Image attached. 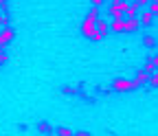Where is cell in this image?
I'll list each match as a JSON object with an SVG mask.
<instances>
[{
  "label": "cell",
  "instance_id": "8",
  "mask_svg": "<svg viewBox=\"0 0 158 136\" xmlns=\"http://www.w3.org/2000/svg\"><path fill=\"white\" fill-rule=\"evenodd\" d=\"M149 77H152V75H149V72H147V70L143 68V70H138V72H136V77H134V81H136L138 86H143L145 81L149 84Z\"/></svg>",
  "mask_w": 158,
  "mask_h": 136
},
{
  "label": "cell",
  "instance_id": "2",
  "mask_svg": "<svg viewBox=\"0 0 158 136\" xmlns=\"http://www.w3.org/2000/svg\"><path fill=\"white\" fill-rule=\"evenodd\" d=\"M112 88H114L116 92H130V90H136L138 84H136L134 79L130 81V79H123V77H118V79L112 81Z\"/></svg>",
  "mask_w": 158,
  "mask_h": 136
},
{
  "label": "cell",
  "instance_id": "17",
  "mask_svg": "<svg viewBox=\"0 0 158 136\" xmlns=\"http://www.w3.org/2000/svg\"><path fill=\"white\" fill-rule=\"evenodd\" d=\"M7 62V55H5V48H0V66Z\"/></svg>",
  "mask_w": 158,
  "mask_h": 136
},
{
  "label": "cell",
  "instance_id": "20",
  "mask_svg": "<svg viewBox=\"0 0 158 136\" xmlns=\"http://www.w3.org/2000/svg\"><path fill=\"white\" fill-rule=\"evenodd\" d=\"M92 5H97V7H99V5H103V0H92Z\"/></svg>",
  "mask_w": 158,
  "mask_h": 136
},
{
  "label": "cell",
  "instance_id": "12",
  "mask_svg": "<svg viewBox=\"0 0 158 136\" xmlns=\"http://www.w3.org/2000/svg\"><path fill=\"white\" fill-rule=\"evenodd\" d=\"M37 130L42 132V134H53V127H51L48 123H44V121H40V123H37Z\"/></svg>",
  "mask_w": 158,
  "mask_h": 136
},
{
  "label": "cell",
  "instance_id": "11",
  "mask_svg": "<svg viewBox=\"0 0 158 136\" xmlns=\"http://www.w3.org/2000/svg\"><path fill=\"white\" fill-rule=\"evenodd\" d=\"M110 29H112V27H110V24H108L106 20H101V18H99V20H97V31H101V33L106 35V33H108Z\"/></svg>",
  "mask_w": 158,
  "mask_h": 136
},
{
  "label": "cell",
  "instance_id": "14",
  "mask_svg": "<svg viewBox=\"0 0 158 136\" xmlns=\"http://www.w3.org/2000/svg\"><path fill=\"white\" fill-rule=\"evenodd\" d=\"M149 86H152V88H158V70L152 72V77H149Z\"/></svg>",
  "mask_w": 158,
  "mask_h": 136
},
{
  "label": "cell",
  "instance_id": "6",
  "mask_svg": "<svg viewBox=\"0 0 158 136\" xmlns=\"http://www.w3.org/2000/svg\"><path fill=\"white\" fill-rule=\"evenodd\" d=\"M13 37V31L11 29H0V48H5Z\"/></svg>",
  "mask_w": 158,
  "mask_h": 136
},
{
  "label": "cell",
  "instance_id": "16",
  "mask_svg": "<svg viewBox=\"0 0 158 136\" xmlns=\"http://www.w3.org/2000/svg\"><path fill=\"white\" fill-rule=\"evenodd\" d=\"M149 11H152L154 15H158V5H156V2H149Z\"/></svg>",
  "mask_w": 158,
  "mask_h": 136
},
{
  "label": "cell",
  "instance_id": "19",
  "mask_svg": "<svg viewBox=\"0 0 158 136\" xmlns=\"http://www.w3.org/2000/svg\"><path fill=\"white\" fill-rule=\"evenodd\" d=\"M75 136H92V134H88V132H77Z\"/></svg>",
  "mask_w": 158,
  "mask_h": 136
},
{
  "label": "cell",
  "instance_id": "1",
  "mask_svg": "<svg viewBox=\"0 0 158 136\" xmlns=\"http://www.w3.org/2000/svg\"><path fill=\"white\" fill-rule=\"evenodd\" d=\"M97 20H99V7L94 5V7L88 11V15L84 18V22H81V35H84V37L92 40V35L97 33Z\"/></svg>",
  "mask_w": 158,
  "mask_h": 136
},
{
  "label": "cell",
  "instance_id": "22",
  "mask_svg": "<svg viewBox=\"0 0 158 136\" xmlns=\"http://www.w3.org/2000/svg\"><path fill=\"white\" fill-rule=\"evenodd\" d=\"M2 2H7V0H0V5H2Z\"/></svg>",
  "mask_w": 158,
  "mask_h": 136
},
{
  "label": "cell",
  "instance_id": "21",
  "mask_svg": "<svg viewBox=\"0 0 158 136\" xmlns=\"http://www.w3.org/2000/svg\"><path fill=\"white\" fill-rule=\"evenodd\" d=\"M2 22H5V15H2V11H0V27H2Z\"/></svg>",
  "mask_w": 158,
  "mask_h": 136
},
{
  "label": "cell",
  "instance_id": "18",
  "mask_svg": "<svg viewBox=\"0 0 158 136\" xmlns=\"http://www.w3.org/2000/svg\"><path fill=\"white\" fill-rule=\"evenodd\" d=\"M134 2H138V5H149L152 0H134Z\"/></svg>",
  "mask_w": 158,
  "mask_h": 136
},
{
  "label": "cell",
  "instance_id": "15",
  "mask_svg": "<svg viewBox=\"0 0 158 136\" xmlns=\"http://www.w3.org/2000/svg\"><path fill=\"white\" fill-rule=\"evenodd\" d=\"M145 46H156V40L152 35H145Z\"/></svg>",
  "mask_w": 158,
  "mask_h": 136
},
{
  "label": "cell",
  "instance_id": "3",
  "mask_svg": "<svg viewBox=\"0 0 158 136\" xmlns=\"http://www.w3.org/2000/svg\"><path fill=\"white\" fill-rule=\"evenodd\" d=\"M127 0H112V7H110V15L112 18H125L127 11Z\"/></svg>",
  "mask_w": 158,
  "mask_h": 136
},
{
  "label": "cell",
  "instance_id": "4",
  "mask_svg": "<svg viewBox=\"0 0 158 136\" xmlns=\"http://www.w3.org/2000/svg\"><path fill=\"white\" fill-rule=\"evenodd\" d=\"M154 13L149 11V9H145V11H138V20H141V24L143 27H149V24H154Z\"/></svg>",
  "mask_w": 158,
  "mask_h": 136
},
{
  "label": "cell",
  "instance_id": "23",
  "mask_svg": "<svg viewBox=\"0 0 158 136\" xmlns=\"http://www.w3.org/2000/svg\"><path fill=\"white\" fill-rule=\"evenodd\" d=\"M152 2H156V5H158V0H152Z\"/></svg>",
  "mask_w": 158,
  "mask_h": 136
},
{
  "label": "cell",
  "instance_id": "10",
  "mask_svg": "<svg viewBox=\"0 0 158 136\" xmlns=\"http://www.w3.org/2000/svg\"><path fill=\"white\" fill-rule=\"evenodd\" d=\"M136 15H138V2H130L127 11H125V18H136Z\"/></svg>",
  "mask_w": 158,
  "mask_h": 136
},
{
  "label": "cell",
  "instance_id": "9",
  "mask_svg": "<svg viewBox=\"0 0 158 136\" xmlns=\"http://www.w3.org/2000/svg\"><path fill=\"white\" fill-rule=\"evenodd\" d=\"M143 68H145V70H147V72L152 75V72H154V70L158 68V55H154V57H152V60H149V62H147V64H145Z\"/></svg>",
  "mask_w": 158,
  "mask_h": 136
},
{
  "label": "cell",
  "instance_id": "5",
  "mask_svg": "<svg viewBox=\"0 0 158 136\" xmlns=\"http://www.w3.org/2000/svg\"><path fill=\"white\" fill-rule=\"evenodd\" d=\"M143 24H141V20H138V15L136 18H125V31L127 33H134V31H138Z\"/></svg>",
  "mask_w": 158,
  "mask_h": 136
},
{
  "label": "cell",
  "instance_id": "13",
  "mask_svg": "<svg viewBox=\"0 0 158 136\" xmlns=\"http://www.w3.org/2000/svg\"><path fill=\"white\" fill-rule=\"evenodd\" d=\"M57 136H75V134H73V130H68V127H57Z\"/></svg>",
  "mask_w": 158,
  "mask_h": 136
},
{
  "label": "cell",
  "instance_id": "7",
  "mask_svg": "<svg viewBox=\"0 0 158 136\" xmlns=\"http://www.w3.org/2000/svg\"><path fill=\"white\" fill-rule=\"evenodd\" d=\"M112 31L114 33H125V18H112Z\"/></svg>",
  "mask_w": 158,
  "mask_h": 136
}]
</instances>
